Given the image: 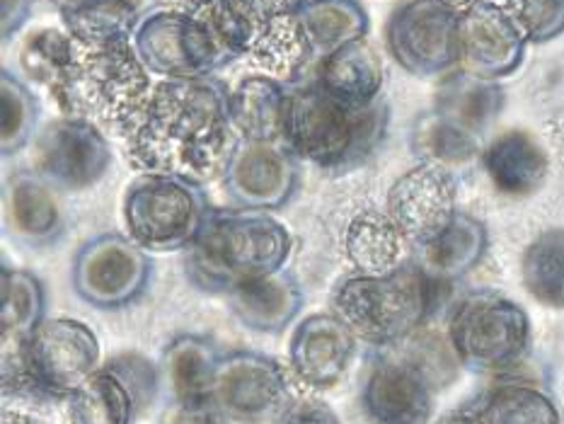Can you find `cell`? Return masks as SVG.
<instances>
[{"label":"cell","mask_w":564,"mask_h":424,"mask_svg":"<svg viewBox=\"0 0 564 424\" xmlns=\"http://www.w3.org/2000/svg\"><path fill=\"white\" fill-rule=\"evenodd\" d=\"M245 3H248L254 15L267 24L276 18L296 15L305 0H245Z\"/></svg>","instance_id":"39"},{"label":"cell","mask_w":564,"mask_h":424,"mask_svg":"<svg viewBox=\"0 0 564 424\" xmlns=\"http://www.w3.org/2000/svg\"><path fill=\"white\" fill-rule=\"evenodd\" d=\"M279 424H341V420L323 400L299 398L284 407Z\"/></svg>","instance_id":"38"},{"label":"cell","mask_w":564,"mask_h":424,"mask_svg":"<svg viewBox=\"0 0 564 424\" xmlns=\"http://www.w3.org/2000/svg\"><path fill=\"white\" fill-rule=\"evenodd\" d=\"M436 424H482V422L475 415V412L458 410V412H448V415L441 417Z\"/></svg>","instance_id":"42"},{"label":"cell","mask_w":564,"mask_h":424,"mask_svg":"<svg viewBox=\"0 0 564 424\" xmlns=\"http://www.w3.org/2000/svg\"><path fill=\"white\" fill-rule=\"evenodd\" d=\"M458 18L438 0H408L386 24L390 56L416 78L444 76L460 64Z\"/></svg>","instance_id":"10"},{"label":"cell","mask_w":564,"mask_h":424,"mask_svg":"<svg viewBox=\"0 0 564 424\" xmlns=\"http://www.w3.org/2000/svg\"><path fill=\"white\" fill-rule=\"evenodd\" d=\"M212 218L202 182L143 173L124 194V224L129 238L145 252L189 250Z\"/></svg>","instance_id":"6"},{"label":"cell","mask_w":564,"mask_h":424,"mask_svg":"<svg viewBox=\"0 0 564 424\" xmlns=\"http://www.w3.org/2000/svg\"><path fill=\"white\" fill-rule=\"evenodd\" d=\"M139 400L112 369H97L68 395L70 424H131Z\"/></svg>","instance_id":"30"},{"label":"cell","mask_w":564,"mask_h":424,"mask_svg":"<svg viewBox=\"0 0 564 424\" xmlns=\"http://www.w3.org/2000/svg\"><path fill=\"white\" fill-rule=\"evenodd\" d=\"M436 279L420 264H402L390 274H357L341 282L333 311L354 337L369 345H392L412 335L434 308Z\"/></svg>","instance_id":"5"},{"label":"cell","mask_w":564,"mask_h":424,"mask_svg":"<svg viewBox=\"0 0 564 424\" xmlns=\"http://www.w3.org/2000/svg\"><path fill=\"white\" fill-rule=\"evenodd\" d=\"M240 137L230 119V90L206 78L158 80L127 133L129 163L141 173L196 182L224 175Z\"/></svg>","instance_id":"1"},{"label":"cell","mask_w":564,"mask_h":424,"mask_svg":"<svg viewBox=\"0 0 564 424\" xmlns=\"http://www.w3.org/2000/svg\"><path fill=\"white\" fill-rule=\"evenodd\" d=\"M73 58V36L61 30H36L20 48V64L24 73L42 83L48 93L58 88L61 78Z\"/></svg>","instance_id":"36"},{"label":"cell","mask_w":564,"mask_h":424,"mask_svg":"<svg viewBox=\"0 0 564 424\" xmlns=\"http://www.w3.org/2000/svg\"><path fill=\"white\" fill-rule=\"evenodd\" d=\"M386 214L414 246L434 240L456 218V180L444 165L420 163L400 175L388 192Z\"/></svg>","instance_id":"14"},{"label":"cell","mask_w":564,"mask_h":424,"mask_svg":"<svg viewBox=\"0 0 564 424\" xmlns=\"http://www.w3.org/2000/svg\"><path fill=\"white\" fill-rule=\"evenodd\" d=\"M521 279L529 294L547 308L564 311V230L538 236L523 252Z\"/></svg>","instance_id":"31"},{"label":"cell","mask_w":564,"mask_h":424,"mask_svg":"<svg viewBox=\"0 0 564 424\" xmlns=\"http://www.w3.org/2000/svg\"><path fill=\"white\" fill-rule=\"evenodd\" d=\"M286 388V373L272 357L238 349L220 357L214 400L228 415L252 420L284 405Z\"/></svg>","instance_id":"16"},{"label":"cell","mask_w":564,"mask_h":424,"mask_svg":"<svg viewBox=\"0 0 564 424\" xmlns=\"http://www.w3.org/2000/svg\"><path fill=\"white\" fill-rule=\"evenodd\" d=\"M30 383L48 395H70L100 367V339L85 323L48 318L22 343Z\"/></svg>","instance_id":"11"},{"label":"cell","mask_w":564,"mask_h":424,"mask_svg":"<svg viewBox=\"0 0 564 424\" xmlns=\"http://www.w3.org/2000/svg\"><path fill=\"white\" fill-rule=\"evenodd\" d=\"M301 170L286 143L238 141L224 173L230 199L242 209L276 211L299 189Z\"/></svg>","instance_id":"13"},{"label":"cell","mask_w":564,"mask_h":424,"mask_svg":"<svg viewBox=\"0 0 564 424\" xmlns=\"http://www.w3.org/2000/svg\"><path fill=\"white\" fill-rule=\"evenodd\" d=\"M529 42H550L564 32V0H495Z\"/></svg>","instance_id":"37"},{"label":"cell","mask_w":564,"mask_h":424,"mask_svg":"<svg viewBox=\"0 0 564 424\" xmlns=\"http://www.w3.org/2000/svg\"><path fill=\"white\" fill-rule=\"evenodd\" d=\"M289 93L284 83L254 73L230 90V119L240 141L284 143Z\"/></svg>","instance_id":"19"},{"label":"cell","mask_w":564,"mask_h":424,"mask_svg":"<svg viewBox=\"0 0 564 424\" xmlns=\"http://www.w3.org/2000/svg\"><path fill=\"white\" fill-rule=\"evenodd\" d=\"M6 224L12 233L32 246H44L61 233V209L44 177L24 170L8 175Z\"/></svg>","instance_id":"22"},{"label":"cell","mask_w":564,"mask_h":424,"mask_svg":"<svg viewBox=\"0 0 564 424\" xmlns=\"http://www.w3.org/2000/svg\"><path fill=\"white\" fill-rule=\"evenodd\" d=\"M482 167L507 197H531L547 177V153L529 131H507L482 151Z\"/></svg>","instance_id":"20"},{"label":"cell","mask_w":564,"mask_h":424,"mask_svg":"<svg viewBox=\"0 0 564 424\" xmlns=\"http://www.w3.org/2000/svg\"><path fill=\"white\" fill-rule=\"evenodd\" d=\"M153 262L129 236L102 233L85 240L73 260V289L100 311L137 301L151 282Z\"/></svg>","instance_id":"9"},{"label":"cell","mask_w":564,"mask_h":424,"mask_svg":"<svg viewBox=\"0 0 564 424\" xmlns=\"http://www.w3.org/2000/svg\"><path fill=\"white\" fill-rule=\"evenodd\" d=\"M313 54L315 48L299 22V15H289L267 22L245 56H250L252 64L267 76L276 80H296Z\"/></svg>","instance_id":"29"},{"label":"cell","mask_w":564,"mask_h":424,"mask_svg":"<svg viewBox=\"0 0 564 424\" xmlns=\"http://www.w3.org/2000/svg\"><path fill=\"white\" fill-rule=\"evenodd\" d=\"M501 107H505V90L495 80L475 78L463 70L441 85L434 112L480 137V131L492 124Z\"/></svg>","instance_id":"27"},{"label":"cell","mask_w":564,"mask_h":424,"mask_svg":"<svg viewBox=\"0 0 564 424\" xmlns=\"http://www.w3.org/2000/svg\"><path fill=\"white\" fill-rule=\"evenodd\" d=\"M448 339L468 369L501 371L529 351L531 320L517 301L497 291H475L451 313Z\"/></svg>","instance_id":"7"},{"label":"cell","mask_w":564,"mask_h":424,"mask_svg":"<svg viewBox=\"0 0 564 424\" xmlns=\"http://www.w3.org/2000/svg\"><path fill=\"white\" fill-rule=\"evenodd\" d=\"M296 15L315 52L325 56L361 42L371 30L369 12L359 0H305Z\"/></svg>","instance_id":"28"},{"label":"cell","mask_w":564,"mask_h":424,"mask_svg":"<svg viewBox=\"0 0 564 424\" xmlns=\"http://www.w3.org/2000/svg\"><path fill=\"white\" fill-rule=\"evenodd\" d=\"M151 90V70L131 40L100 44L73 40V58L52 97L64 117L88 119L127 139Z\"/></svg>","instance_id":"2"},{"label":"cell","mask_w":564,"mask_h":424,"mask_svg":"<svg viewBox=\"0 0 564 424\" xmlns=\"http://www.w3.org/2000/svg\"><path fill=\"white\" fill-rule=\"evenodd\" d=\"M303 289L289 270L254 279L228 294L236 318L254 333H281L303 308Z\"/></svg>","instance_id":"21"},{"label":"cell","mask_w":564,"mask_h":424,"mask_svg":"<svg viewBox=\"0 0 564 424\" xmlns=\"http://www.w3.org/2000/svg\"><path fill=\"white\" fill-rule=\"evenodd\" d=\"M131 44L153 76L170 80L214 76L232 61L204 22L167 8L141 15Z\"/></svg>","instance_id":"8"},{"label":"cell","mask_w":564,"mask_h":424,"mask_svg":"<svg viewBox=\"0 0 564 424\" xmlns=\"http://www.w3.org/2000/svg\"><path fill=\"white\" fill-rule=\"evenodd\" d=\"M218 405H202V407H182L180 415L173 420V424H224L218 417Z\"/></svg>","instance_id":"41"},{"label":"cell","mask_w":564,"mask_h":424,"mask_svg":"<svg viewBox=\"0 0 564 424\" xmlns=\"http://www.w3.org/2000/svg\"><path fill=\"white\" fill-rule=\"evenodd\" d=\"M220 357L208 339L199 335H180L165 349L163 367L177 405H212Z\"/></svg>","instance_id":"24"},{"label":"cell","mask_w":564,"mask_h":424,"mask_svg":"<svg viewBox=\"0 0 564 424\" xmlns=\"http://www.w3.org/2000/svg\"><path fill=\"white\" fill-rule=\"evenodd\" d=\"M388 121L390 109L380 97L371 105L351 107L315 83L289 95L284 143L293 155L317 167L349 170L376 151Z\"/></svg>","instance_id":"4"},{"label":"cell","mask_w":564,"mask_h":424,"mask_svg":"<svg viewBox=\"0 0 564 424\" xmlns=\"http://www.w3.org/2000/svg\"><path fill=\"white\" fill-rule=\"evenodd\" d=\"M525 36L507 10L495 0H480L458 18L460 66L482 80H499L519 70L525 56Z\"/></svg>","instance_id":"15"},{"label":"cell","mask_w":564,"mask_h":424,"mask_svg":"<svg viewBox=\"0 0 564 424\" xmlns=\"http://www.w3.org/2000/svg\"><path fill=\"white\" fill-rule=\"evenodd\" d=\"M487 242V228L480 218L458 211L444 233L424 246H416L420 248V267L436 282L458 279L485 258Z\"/></svg>","instance_id":"25"},{"label":"cell","mask_w":564,"mask_h":424,"mask_svg":"<svg viewBox=\"0 0 564 424\" xmlns=\"http://www.w3.org/2000/svg\"><path fill=\"white\" fill-rule=\"evenodd\" d=\"M0 327L3 339H28L44 320L46 294L40 276L28 270L3 267L0 274Z\"/></svg>","instance_id":"32"},{"label":"cell","mask_w":564,"mask_h":424,"mask_svg":"<svg viewBox=\"0 0 564 424\" xmlns=\"http://www.w3.org/2000/svg\"><path fill=\"white\" fill-rule=\"evenodd\" d=\"M408 238L388 214L364 211L351 218L345 236L347 258L359 274H390L402 267Z\"/></svg>","instance_id":"26"},{"label":"cell","mask_w":564,"mask_h":424,"mask_svg":"<svg viewBox=\"0 0 564 424\" xmlns=\"http://www.w3.org/2000/svg\"><path fill=\"white\" fill-rule=\"evenodd\" d=\"M289 254V228L269 211H220L187 250V276L206 294H230L284 270Z\"/></svg>","instance_id":"3"},{"label":"cell","mask_w":564,"mask_h":424,"mask_svg":"<svg viewBox=\"0 0 564 424\" xmlns=\"http://www.w3.org/2000/svg\"><path fill=\"white\" fill-rule=\"evenodd\" d=\"M0 95H3V157H10L32 141L42 117V105L40 97L8 68L0 73Z\"/></svg>","instance_id":"35"},{"label":"cell","mask_w":564,"mask_h":424,"mask_svg":"<svg viewBox=\"0 0 564 424\" xmlns=\"http://www.w3.org/2000/svg\"><path fill=\"white\" fill-rule=\"evenodd\" d=\"M317 85L345 105H371L383 88V64L364 40L354 42L323 58L317 68Z\"/></svg>","instance_id":"23"},{"label":"cell","mask_w":564,"mask_h":424,"mask_svg":"<svg viewBox=\"0 0 564 424\" xmlns=\"http://www.w3.org/2000/svg\"><path fill=\"white\" fill-rule=\"evenodd\" d=\"M354 333L335 313H313L301 320L289 343V361L311 388H333L349 369Z\"/></svg>","instance_id":"17"},{"label":"cell","mask_w":564,"mask_h":424,"mask_svg":"<svg viewBox=\"0 0 564 424\" xmlns=\"http://www.w3.org/2000/svg\"><path fill=\"white\" fill-rule=\"evenodd\" d=\"M34 0H3V42H10L30 20Z\"/></svg>","instance_id":"40"},{"label":"cell","mask_w":564,"mask_h":424,"mask_svg":"<svg viewBox=\"0 0 564 424\" xmlns=\"http://www.w3.org/2000/svg\"><path fill=\"white\" fill-rule=\"evenodd\" d=\"M438 3H441V6H446V8H451L453 12H458V15H460V12H465L468 8H473L475 3H480V0H438Z\"/></svg>","instance_id":"43"},{"label":"cell","mask_w":564,"mask_h":424,"mask_svg":"<svg viewBox=\"0 0 564 424\" xmlns=\"http://www.w3.org/2000/svg\"><path fill=\"white\" fill-rule=\"evenodd\" d=\"M412 151L424 157V163L446 167L453 163H468L480 153V141L475 133L453 124L451 119L429 112L416 119L412 129Z\"/></svg>","instance_id":"34"},{"label":"cell","mask_w":564,"mask_h":424,"mask_svg":"<svg viewBox=\"0 0 564 424\" xmlns=\"http://www.w3.org/2000/svg\"><path fill=\"white\" fill-rule=\"evenodd\" d=\"M475 415L482 424H560V412L541 388L505 383L489 391Z\"/></svg>","instance_id":"33"},{"label":"cell","mask_w":564,"mask_h":424,"mask_svg":"<svg viewBox=\"0 0 564 424\" xmlns=\"http://www.w3.org/2000/svg\"><path fill=\"white\" fill-rule=\"evenodd\" d=\"M109 165L112 149L105 131L88 119L58 117L34 139V173L58 189H90Z\"/></svg>","instance_id":"12"},{"label":"cell","mask_w":564,"mask_h":424,"mask_svg":"<svg viewBox=\"0 0 564 424\" xmlns=\"http://www.w3.org/2000/svg\"><path fill=\"white\" fill-rule=\"evenodd\" d=\"M364 407L376 424H424L432 415V385L414 363L383 361L366 379Z\"/></svg>","instance_id":"18"}]
</instances>
